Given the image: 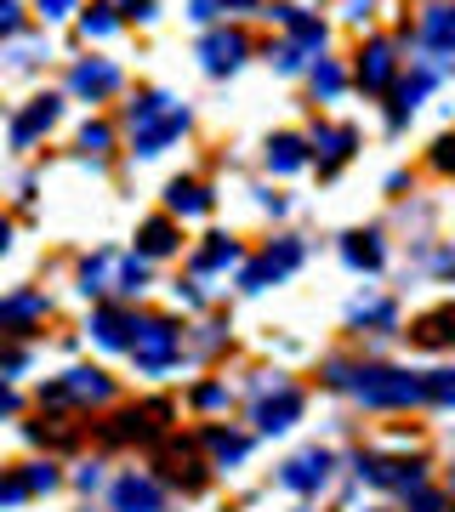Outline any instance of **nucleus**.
I'll return each mask as SVG.
<instances>
[{
	"label": "nucleus",
	"mask_w": 455,
	"mask_h": 512,
	"mask_svg": "<svg viewBox=\"0 0 455 512\" xmlns=\"http://www.w3.org/2000/svg\"><path fill=\"white\" fill-rule=\"evenodd\" d=\"M126 131H131V154L137 160H154V154H165L188 131V109L171 92H154L148 86V92H137L126 103Z\"/></svg>",
	"instance_id": "f257e3e1"
},
{
	"label": "nucleus",
	"mask_w": 455,
	"mask_h": 512,
	"mask_svg": "<svg viewBox=\"0 0 455 512\" xmlns=\"http://www.w3.org/2000/svg\"><path fill=\"white\" fill-rule=\"evenodd\" d=\"M347 393L364 410H410V404H421V376H410L399 365H353L347 370Z\"/></svg>",
	"instance_id": "f03ea898"
},
{
	"label": "nucleus",
	"mask_w": 455,
	"mask_h": 512,
	"mask_svg": "<svg viewBox=\"0 0 455 512\" xmlns=\"http://www.w3.org/2000/svg\"><path fill=\"white\" fill-rule=\"evenodd\" d=\"M148 285V262L131 251H97L80 262V291L86 296H137Z\"/></svg>",
	"instance_id": "7ed1b4c3"
},
{
	"label": "nucleus",
	"mask_w": 455,
	"mask_h": 512,
	"mask_svg": "<svg viewBox=\"0 0 455 512\" xmlns=\"http://www.w3.org/2000/svg\"><path fill=\"white\" fill-rule=\"evenodd\" d=\"M296 416H302V387L285 376H256V433H285V427H296Z\"/></svg>",
	"instance_id": "20e7f679"
},
{
	"label": "nucleus",
	"mask_w": 455,
	"mask_h": 512,
	"mask_svg": "<svg viewBox=\"0 0 455 512\" xmlns=\"http://www.w3.org/2000/svg\"><path fill=\"white\" fill-rule=\"evenodd\" d=\"M131 359L148 370V376H160V370H171V359L182 353V330L171 325V319H143V325L131 330Z\"/></svg>",
	"instance_id": "39448f33"
},
{
	"label": "nucleus",
	"mask_w": 455,
	"mask_h": 512,
	"mask_svg": "<svg viewBox=\"0 0 455 512\" xmlns=\"http://www.w3.org/2000/svg\"><path fill=\"white\" fill-rule=\"evenodd\" d=\"M302 256H308L302 251V239H273L256 262H245L239 285H245V291H268V285H279V279H291L296 268H302Z\"/></svg>",
	"instance_id": "423d86ee"
},
{
	"label": "nucleus",
	"mask_w": 455,
	"mask_h": 512,
	"mask_svg": "<svg viewBox=\"0 0 455 512\" xmlns=\"http://www.w3.org/2000/svg\"><path fill=\"white\" fill-rule=\"evenodd\" d=\"M353 473H359L364 484H376V490H399V495H410V490L427 484V467H421L416 456L410 461L404 456H359L353 461Z\"/></svg>",
	"instance_id": "0eeeda50"
},
{
	"label": "nucleus",
	"mask_w": 455,
	"mask_h": 512,
	"mask_svg": "<svg viewBox=\"0 0 455 512\" xmlns=\"http://www.w3.org/2000/svg\"><path fill=\"white\" fill-rule=\"evenodd\" d=\"M120 86H126V74H120L114 57H74V69H69V92L74 97L103 103V97H114Z\"/></svg>",
	"instance_id": "6e6552de"
},
{
	"label": "nucleus",
	"mask_w": 455,
	"mask_h": 512,
	"mask_svg": "<svg viewBox=\"0 0 455 512\" xmlns=\"http://www.w3.org/2000/svg\"><path fill=\"white\" fill-rule=\"evenodd\" d=\"M245 57H251V35H245V29H205L200 35L205 74H234Z\"/></svg>",
	"instance_id": "1a4fd4ad"
},
{
	"label": "nucleus",
	"mask_w": 455,
	"mask_h": 512,
	"mask_svg": "<svg viewBox=\"0 0 455 512\" xmlns=\"http://www.w3.org/2000/svg\"><path fill=\"white\" fill-rule=\"evenodd\" d=\"M57 120H63V97H57V92L29 97V103L18 109V120H12V148H35Z\"/></svg>",
	"instance_id": "9d476101"
},
{
	"label": "nucleus",
	"mask_w": 455,
	"mask_h": 512,
	"mask_svg": "<svg viewBox=\"0 0 455 512\" xmlns=\"http://www.w3.org/2000/svg\"><path fill=\"white\" fill-rule=\"evenodd\" d=\"M330 467H336V456L313 444V450H296V456L279 467V484L296 490V495H313V490H325V484H330Z\"/></svg>",
	"instance_id": "9b49d317"
},
{
	"label": "nucleus",
	"mask_w": 455,
	"mask_h": 512,
	"mask_svg": "<svg viewBox=\"0 0 455 512\" xmlns=\"http://www.w3.org/2000/svg\"><path fill=\"white\" fill-rule=\"evenodd\" d=\"M359 148V131L353 126H313L308 137V160H319V177H336Z\"/></svg>",
	"instance_id": "f8f14e48"
},
{
	"label": "nucleus",
	"mask_w": 455,
	"mask_h": 512,
	"mask_svg": "<svg viewBox=\"0 0 455 512\" xmlns=\"http://www.w3.org/2000/svg\"><path fill=\"white\" fill-rule=\"evenodd\" d=\"M444 69H450V63H438V57H433V63H421V69L410 74V80H393V86H387V92H393V109H387V126L399 131L404 120H410V114L421 109V97H427V86H433V80H438Z\"/></svg>",
	"instance_id": "ddd939ff"
},
{
	"label": "nucleus",
	"mask_w": 455,
	"mask_h": 512,
	"mask_svg": "<svg viewBox=\"0 0 455 512\" xmlns=\"http://www.w3.org/2000/svg\"><path fill=\"white\" fill-rule=\"evenodd\" d=\"M353 80H359L370 97H382L393 80H399V52H393V40H370L359 52V69H353Z\"/></svg>",
	"instance_id": "4468645a"
},
{
	"label": "nucleus",
	"mask_w": 455,
	"mask_h": 512,
	"mask_svg": "<svg viewBox=\"0 0 455 512\" xmlns=\"http://www.w3.org/2000/svg\"><path fill=\"white\" fill-rule=\"evenodd\" d=\"M416 40H421V52H427V57L455 63V6H450V0H438V6H427V12H421Z\"/></svg>",
	"instance_id": "2eb2a0df"
},
{
	"label": "nucleus",
	"mask_w": 455,
	"mask_h": 512,
	"mask_svg": "<svg viewBox=\"0 0 455 512\" xmlns=\"http://www.w3.org/2000/svg\"><path fill=\"white\" fill-rule=\"evenodd\" d=\"M109 507L114 512H165V490L148 473H120L109 490Z\"/></svg>",
	"instance_id": "dca6fc26"
},
{
	"label": "nucleus",
	"mask_w": 455,
	"mask_h": 512,
	"mask_svg": "<svg viewBox=\"0 0 455 512\" xmlns=\"http://www.w3.org/2000/svg\"><path fill=\"white\" fill-rule=\"evenodd\" d=\"M46 399H57V404H109L114 382L103 376V370H69L57 387H46Z\"/></svg>",
	"instance_id": "f3484780"
},
{
	"label": "nucleus",
	"mask_w": 455,
	"mask_h": 512,
	"mask_svg": "<svg viewBox=\"0 0 455 512\" xmlns=\"http://www.w3.org/2000/svg\"><path fill=\"white\" fill-rule=\"evenodd\" d=\"M211 205H217V194L200 177H171L165 183V217H205Z\"/></svg>",
	"instance_id": "a211bd4d"
},
{
	"label": "nucleus",
	"mask_w": 455,
	"mask_h": 512,
	"mask_svg": "<svg viewBox=\"0 0 455 512\" xmlns=\"http://www.w3.org/2000/svg\"><path fill=\"white\" fill-rule=\"evenodd\" d=\"M46 313H52V302H46L40 291H18V296H6V302H0V330H12V336H23V330H29V325H40Z\"/></svg>",
	"instance_id": "6ab92c4d"
},
{
	"label": "nucleus",
	"mask_w": 455,
	"mask_h": 512,
	"mask_svg": "<svg viewBox=\"0 0 455 512\" xmlns=\"http://www.w3.org/2000/svg\"><path fill=\"white\" fill-rule=\"evenodd\" d=\"M131 330H137V319H131L126 308H97V313H91V336H97V348L126 353L131 348Z\"/></svg>",
	"instance_id": "aec40b11"
},
{
	"label": "nucleus",
	"mask_w": 455,
	"mask_h": 512,
	"mask_svg": "<svg viewBox=\"0 0 455 512\" xmlns=\"http://www.w3.org/2000/svg\"><path fill=\"white\" fill-rule=\"evenodd\" d=\"M410 342H416V348H455V302L450 308L421 313L416 325H410Z\"/></svg>",
	"instance_id": "412c9836"
},
{
	"label": "nucleus",
	"mask_w": 455,
	"mask_h": 512,
	"mask_svg": "<svg viewBox=\"0 0 455 512\" xmlns=\"http://www.w3.org/2000/svg\"><path fill=\"white\" fill-rule=\"evenodd\" d=\"M342 256H347V268H359V274H376L387 262V245L376 228H359V234H347L342 239Z\"/></svg>",
	"instance_id": "4be33fe9"
},
{
	"label": "nucleus",
	"mask_w": 455,
	"mask_h": 512,
	"mask_svg": "<svg viewBox=\"0 0 455 512\" xmlns=\"http://www.w3.org/2000/svg\"><path fill=\"white\" fill-rule=\"evenodd\" d=\"M182 245V228H177V217H148L143 228H137V256H171Z\"/></svg>",
	"instance_id": "5701e85b"
},
{
	"label": "nucleus",
	"mask_w": 455,
	"mask_h": 512,
	"mask_svg": "<svg viewBox=\"0 0 455 512\" xmlns=\"http://www.w3.org/2000/svg\"><path fill=\"white\" fill-rule=\"evenodd\" d=\"M262 160H268L273 177H291V171L308 165V143H302L296 131H279V137H268V154H262Z\"/></svg>",
	"instance_id": "b1692460"
},
{
	"label": "nucleus",
	"mask_w": 455,
	"mask_h": 512,
	"mask_svg": "<svg viewBox=\"0 0 455 512\" xmlns=\"http://www.w3.org/2000/svg\"><path fill=\"white\" fill-rule=\"evenodd\" d=\"M239 262V239L234 234H205V245L194 251V274H222V268H234Z\"/></svg>",
	"instance_id": "393cba45"
},
{
	"label": "nucleus",
	"mask_w": 455,
	"mask_h": 512,
	"mask_svg": "<svg viewBox=\"0 0 455 512\" xmlns=\"http://www.w3.org/2000/svg\"><path fill=\"white\" fill-rule=\"evenodd\" d=\"M308 80H313V97H319V103H336L342 86H347V69L336 63V57H319V63L308 69Z\"/></svg>",
	"instance_id": "a878e982"
},
{
	"label": "nucleus",
	"mask_w": 455,
	"mask_h": 512,
	"mask_svg": "<svg viewBox=\"0 0 455 512\" xmlns=\"http://www.w3.org/2000/svg\"><path fill=\"white\" fill-rule=\"evenodd\" d=\"M114 29H120V6H114V0H97V6L80 12V35L86 40H109Z\"/></svg>",
	"instance_id": "bb28decb"
},
{
	"label": "nucleus",
	"mask_w": 455,
	"mask_h": 512,
	"mask_svg": "<svg viewBox=\"0 0 455 512\" xmlns=\"http://www.w3.org/2000/svg\"><path fill=\"white\" fill-rule=\"evenodd\" d=\"M74 148H80L86 160H103V154L114 148V126L109 120H86V126L74 131Z\"/></svg>",
	"instance_id": "cd10ccee"
},
{
	"label": "nucleus",
	"mask_w": 455,
	"mask_h": 512,
	"mask_svg": "<svg viewBox=\"0 0 455 512\" xmlns=\"http://www.w3.org/2000/svg\"><path fill=\"white\" fill-rule=\"evenodd\" d=\"M421 404L455 410V370H427V376H421Z\"/></svg>",
	"instance_id": "c85d7f7f"
},
{
	"label": "nucleus",
	"mask_w": 455,
	"mask_h": 512,
	"mask_svg": "<svg viewBox=\"0 0 455 512\" xmlns=\"http://www.w3.org/2000/svg\"><path fill=\"white\" fill-rule=\"evenodd\" d=\"M347 319H353V325H382V330H393V319H399V313H393V302H376V296H370V302H353V308H347Z\"/></svg>",
	"instance_id": "c756f323"
},
{
	"label": "nucleus",
	"mask_w": 455,
	"mask_h": 512,
	"mask_svg": "<svg viewBox=\"0 0 455 512\" xmlns=\"http://www.w3.org/2000/svg\"><path fill=\"white\" fill-rule=\"evenodd\" d=\"M205 439H211V450H217L222 467H228V461H245V450H251V439H239V433H222V427H211Z\"/></svg>",
	"instance_id": "7c9ffc66"
},
{
	"label": "nucleus",
	"mask_w": 455,
	"mask_h": 512,
	"mask_svg": "<svg viewBox=\"0 0 455 512\" xmlns=\"http://www.w3.org/2000/svg\"><path fill=\"white\" fill-rule=\"evenodd\" d=\"M268 63H273L279 74H302V69H308V52H302L296 40H279V46L268 52Z\"/></svg>",
	"instance_id": "2f4dec72"
},
{
	"label": "nucleus",
	"mask_w": 455,
	"mask_h": 512,
	"mask_svg": "<svg viewBox=\"0 0 455 512\" xmlns=\"http://www.w3.org/2000/svg\"><path fill=\"white\" fill-rule=\"evenodd\" d=\"M154 23L160 18V0H120V23Z\"/></svg>",
	"instance_id": "473e14b6"
},
{
	"label": "nucleus",
	"mask_w": 455,
	"mask_h": 512,
	"mask_svg": "<svg viewBox=\"0 0 455 512\" xmlns=\"http://www.w3.org/2000/svg\"><path fill=\"white\" fill-rule=\"evenodd\" d=\"M23 23H29V18H23V6H18V0H0V40L23 35Z\"/></svg>",
	"instance_id": "72a5a7b5"
},
{
	"label": "nucleus",
	"mask_w": 455,
	"mask_h": 512,
	"mask_svg": "<svg viewBox=\"0 0 455 512\" xmlns=\"http://www.w3.org/2000/svg\"><path fill=\"white\" fill-rule=\"evenodd\" d=\"M404 501H410V512H450V501H444L438 490H427V484H421V490H410Z\"/></svg>",
	"instance_id": "f704fd0d"
},
{
	"label": "nucleus",
	"mask_w": 455,
	"mask_h": 512,
	"mask_svg": "<svg viewBox=\"0 0 455 512\" xmlns=\"http://www.w3.org/2000/svg\"><path fill=\"white\" fill-rule=\"evenodd\" d=\"M23 484H29V495H35V490H57V467H52V461H35V467L23 473Z\"/></svg>",
	"instance_id": "c9c22d12"
},
{
	"label": "nucleus",
	"mask_w": 455,
	"mask_h": 512,
	"mask_svg": "<svg viewBox=\"0 0 455 512\" xmlns=\"http://www.w3.org/2000/svg\"><path fill=\"white\" fill-rule=\"evenodd\" d=\"M222 404H228V387H222V382L194 387V410H222Z\"/></svg>",
	"instance_id": "e433bc0d"
},
{
	"label": "nucleus",
	"mask_w": 455,
	"mask_h": 512,
	"mask_svg": "<svg viewBox=\"0 0 455 512\" xmlns=\"http://www.w3.org/2000/svg\"><path fill=\"white\" fill-rule=\"evenodd\" d=\"M35 12L46 23H63V18H74V12H80V0H35Z\"/></svg>",
	"instance_id": "4c0bfd02"
},
{
	"label": "nucleus",
	"mask_w": 455,
	"mask_h": 512,
	"mask_svg": "<svg viewBox=\"0 0 455 512\" xmlns=\"http://www.w3.org/2000/svg\"><path fill=\"white\" fill-rule=\"evenodd\" d=\"M23 495H29V484H23V473H6V478H0V507H18Z\"/></svg>",
	"instance_id": "58836bf2"
},
{
	"label": "nucleus",
	"mask_w": 455,
	"mask_h": 512,
	"mask_svg": "<svg viewBox=\"0 0 455 512\" xmlns=\"http://www.w3.org/2000/svg\"><path fill=\"white\" fill-rule=\"evenodd\" d=\"M433 171H455V131L433 143Z\"/></svg>",
	"instance_id": "ea45409f"
},
{
	"label": "nucleus",
	"mask_w": 455,
	"mask_h": 512,
	"mask_svg": "<svg viewBox=\"0 0 455 512\" xmlns=\"http://www.w3.org/2000/svg\"><path fill=\"white\" fill-rule=\"evenodd\" d=\"M342 12H347L353 23H370V18H376V0H347Z\"/></svg>",
	"instance_id": "a19ab883"
},
{
	"label": "nucleus",
	"mask_w": 455,
	"mask_h": 512,
	"mask_svg": "<svg viewBox=\"0 0 455 512\" xmlns=\"http://www.w3.org/2000/svg\"><path fill=\"white\" fill-rule=\"evenodd\" d=\"M188 18H194V23H211V18H217V0H188Z\"/></svg>",
	"instance_id": "79ce46f5"
},
{
	"label": "nucleus",
	"mask_w": 455,
	"mask_h": 512,
	"mask_svg": "<svg viewBox=\"0 0 455 512\" xmlns=\"http://www.w3.org/2000/svg\"><path fill=\"white\" fill-rule=\"evenodd\" d=\"M177 302H188V308H200V302H205V291H200V285H194V279H188V285H182V279H177Z\"/></svg>",
	"instance_id": "37998d69"
},
{
	"label": "nucleus",
	"mask_w": 455,
	"mask_h": 512,
	"mask_svg": "<svg viewBox=\"0 0 455 512\" xmlns=\"http://www.w3.org/2000/svg\"><path fill=\"white\" fill-rule=\"evenodd\" d=\"M97 484H103V467H97V461H91V467H80V490H97Z\"/></svg>",
	"instance_id": "c03bdc74"
},
{
	"label": "nucleus",
	"mask_w": 455,
	"mask_h": 512,
	"mask_svg": "<svg viewBox=\"0 0 455 512\" xmlns=\"http://www.w3.org/2000/svg\"><path fill=\"white\" fill-rule=\"evenodd\" d=\"M0 416H18V393H12L6 382H0Z\"/></svg>",
	"instance_id": "a18cd8bd"
},
{
	"label": "nucleus",
	"mask_w": 455,
	"mask_h": 512,
	"mask_svg": "<svg viewBox=\"0 0 455 512\" xmlns=\"http://www.w3.org/2000/svg\"><path fill=\"white\" fill-rule=\"evenodd\" d=\"M12 245V222H6V211H0V251Z\"/></svg>",
	"instance_id": "49530a36"
},
{
	"label": "nucleus",
	"mask_w": 455,
	"mask_h": 512,
	"mask_svg": "<svg viewBox=\"0 0 455 512\" xmlns=\"http://www.w3.org/2000/svg\"><path fill=\"white\" fill-rule=\"evenodd\" d=\"M222 6H256V0H222Z\"/></svg>",
	"instance_id": "de8ad7c7"
},
{
	"label": "nucleus",
	"mask_w": 455,
	"mask_h": 512,
	"mask_svg": "<svg viewBox=\"0 0 455 512\" xmlns=\"http://www.w3.org/2000/svg\"><path fill=\"white\" fill-rule=\"evenodd\" d=\"M450 490H455V467H450Z\"/></svg>",
	"instance_id": "09e8293b"
}]
</instances>
